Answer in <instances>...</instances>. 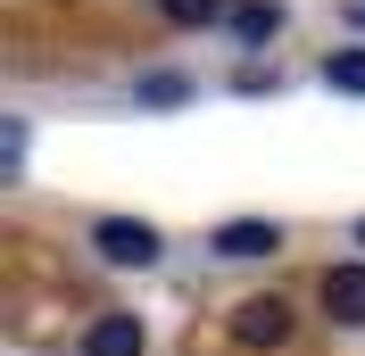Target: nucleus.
Listing matches in <instances>:
<instances>
[{
  "label": "nucleus",
  "mask_w": 365,
  "mask_h": 356,
  "mask_svg": "<svg viewBox=\"0 0 365 356\" xmlns=\"http://www.w3.org/2000/svg\"><path fill=\"white\" fill-rule=\"evenodd\" d=\"M316 307L341 323V332H365V266H324L316 282Z\"/></svg>",
  "instance_id": "3"
},
{
  "label": "nucleus",
  "mask_w": 365,
  "mask_h": 356,
  "mask_svg": "<svg viewBox=\"0 0 365 356\" xmlns=\"http://www.w3.org/2000/svg\"><path fill=\"white\" fill-rule=\"evenodd\" d=\"M274 25H282V9H274V0H250V9H232V33H241V42H274Z\"/></svg>",
  "instance_id": "7"
},
{
  "label": "nucleus",
  "mask_w": 365,
  "mask_h": 356,
  "mask_svg": "<svg viewBox=\"0 0 365 356\" xmlns=\"http://www.w3.org/2000/svg\"><path fill=\"white\" fill-rule=\"evenodd\" d=\"M232 340H241V348H282V340H291V298H241V307H232Z\"/></svg>",
  "instance_id": "2"
},
{
  "label": "nucleus",
  "mask_w": 365,
  "mask_h": 356,
  "mask_svg": "<svg viewBox=\"0 0 365 356\" xmlns=\"http://www.w3.org/2000/svg\"><path fill=\"white\" fill-rule=\"evenodd\" d=\"M207 248H216V257H232V266H241V257H274V248H282V224L232 216V224H216V232H207Z\"/></svg>",
  "instance_id": "4"
},
{
  "label": "nucleus",
  "mask_w": 365,
  "mask_h": 356,
  "mask_svg": "<svg viewBox=\"0 0 365 356\" xmlns=\"http://www.w3.org/2000/svg\"><path fill=\"white\" fill-rule=\"evenodd\" d=\"M158 17H166V25H216V17H225V0H158Z\"/></svg>",
  "instance_id": "8"
},
{
  "label": "nucleus",
  "mask_w": 365,
  "mask_h": 356,
  "mask_svg": "<svg viewBox=\"0 0 365 356\" xmlns=\"http://www.w3.org/2000/svg\"><path fill=\"white\" fill-rule=\"evenodd\" d=\"M91 248L108 266H158V224H133V216H100L91 224Z\"/></svg>",
  "instance_id": "1"
},
{
  "label": "nucleus",
  "mask_w": 365,
  "mask_h": 356,
  "mask_svg": "<svg viewBox=\"0 0 365 356\" xmlns=\"http://www.w3.org/2000/svg\"><path fill=\"white\" fill-rule=\"evenodd\" d=\"M324 83L349 91V100H365V50H332V58H324Z\"/></svg>",
  "instance_id": "6"
},
{
  "label": "nucleus",
  "mask_w": 365,
  "mask_h": 356,
  "mask_svg": "<svg viewBox=\"0 0 365 356\" xmlns=\"http://www.w3.org/2000/svg\"><path fill=\"white\" fill-rule=\"evenodd\" d=\"M141 348H150L141 315H91V332H83V356H141Z\"/></svg>",
  "instance_id": "5"
},
{
  "label": "nucleus",
  "mask_w": 365,
  "mask_h": 356,
  "mask_svg": "<svg viewBox=\"0 0 365 356\" xmlns=\"http://www.w3.org/2000/svg\"><path fill=\"white\" fill-rule=\"evenodd\" d=\"M357 248H365V216H357Z\"/></svg>",
  "instance_id": "9"
}]
</instances>
